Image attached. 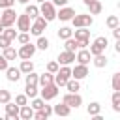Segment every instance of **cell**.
I'll return each instance as SVG.
<instances>
[{
  "label": "cell",
  "instance_id": "1",
  "mask_svg": "<svg viewBox=\"0 0 120 120\" xmlns=\"http://www.w3.org/2000/svg\"><path fill=\"white\" fill-rule=\"evenodd\" d=\"M39 15L47 21V22H51V21H54L56 19V6L52 4V2H41L39 4Z\"/></svg>",
  "mask_w": 120,
  "mask_h": 120
},
{
  "label": "cell",
  "instance_id": "2",
  "mask_svg": "<svg viewBox=\"0 0 120 120\" xmlns=\"http://www.w3.org/2000/svg\"><path fill=\"white\" fill-rule=\"evenodd\" d=\"M92 22H94V17L90 13H75L71 17V24L75 28H82V26L88 28V26H92Z\"/></svg>",
  "mask_w": 120,
  "mask_h": 120
},
{
  "label": "cell",
  "instance_id": "3",
  "mask_svg": "<svg viewBox=\"0 0 120 120\" xmlns=\"http://www.w3.org/2000/svg\"><path fill=\"white\" fill-rule=\"evenodd\" d=\"M69 77H71V68L69 66H62L54 73V84L56 86H66V82H68Z\"/></svg>",
  "mask_w": 120,
  "mask_h": 120
},
{
  "label": "cell",
  "instance_id": "4",
  "mask_svg": "<svg viewBox=\"0 0 120 120\" xmlns=\"http://www.w3.org/2000/svg\"><path fill=\"white\" fill-rule=\"evenodd\" d=\"M62 103H66V105L71 107V109H77V107L82 105V98H81L79 92H68V94H64Z\"/></svg>",
  "mask_w": 120,
  "mask_h": 120
},
{
  "label": "cell",
  "instance_id": "5",
  "mask_svg": "<svg viewBox=\"0 0 120 120\" xmlns=\"http://www.w3.org/2000/svg\"><path fill=\"white\" fill-rule=\"evenodd\" d=\"M32 21H34V22L30 24V30H28V32H30L32 36H41V34H43V30L47 28V24H49V22H47L41 15H38V17H36V19H32Z\"/></svg>",
  "mask_w": 120,
  "mask_h": 120
},
{
  "label": "cell",
  "instance_id": "6",
  "mask_svg": "<svg viewBox=\"0 0 120 120\" xmlns=\"http://www.w3.org/2000/svg\"><path fill=\"white\" fill-rule=\"evenodd\" d=\"M15 19H17V13H15L13 8H6V9H2V13H0V22L4 24V28L13 26V24H15Z\"/></svg>",
  "mask_w": 120,
  "mask_h": 120
},
{
  "label": "cell",
  "instance_id": "7",
  "mask_svg": "<svg viewBox=\"0 0 120 120\" xmlns=\"http://www.w3.org/2000/svg\"><path fill=\"white\" fill-rule=\"evenodd\" d=\"M58 92H60V86H56L54 82H51V84H45V86H41V90H39V94H41V98H43L45 101H49V99H54V98L58 96Z\"/></svg>",
  "mask_w": 120,
  "mask_h": 120
},
{
  "label": "cell",
  "instance_id": "8",
  "mask_svg": "<svg viewBox=\"0 0 120 120\" xmlns=\"http://www.w3.org/2000/svg\"><path fill=\"white\" fill-rule=\"evenodd\" d=\"M36 51H38V49H36V45H34V43H30V41H28V43H22V45H21V49L17 51V58L28 60V58H32V56L36 54Z\"/></svg>",
  "mask_w": 120,
  "mask_h": 120
},
{
  "label": "cell",
  "instance_id": "9",
  "mask_svg": "<svg viewBox=\"0 0 120 120\" xmlns=\"http://www.w3.org/2000/svg\"><path fill=\"white\" fill-rule=\"evenodd\" d=\"M75 15V9L73 8H69V6H62L58 11H56V19H60L62 22H68V21H71V17Z\"/></svg>",
  "mask_w": 120,
  "mask_h": 120
},
{
  "label": "cell",
  "instance_id": "10",
  "mask_svg": "<svg viewBox=\"0 0 120 120\" xmlns=\"http://www.w3.org/2000/svg\"><path fill=\"white\" fill-rule=\"evenodd\" d=\"M15 24H17V30H21V32H28V30H30V17H28L26 13L17 15Z\"/></svg>",
  "mask_w": 120,
  "mask_h": 120
},
{
  "label": "cell",
  "instance_id": "11",
  "mask_svg": "<svg viewBox=\"0 0 120 120\" xmlns=\"http://www.w3.org/2000/svg\"><path fill=\"white\" fill-rule=\"evenodd\" d=\"M71 77H73V79H77V81H81V79L88 77V66H84V64H77V66L71 69Z\"/></svg>",
  "mask_w": 120,
  "mask_h": 120
},
{
  "label": "cell",
  "instance_id": "12",
  "mask_svg": "<svg viewBox=\"0 0 120 120\" xmlns=\"http://www.w3.org/2000/svg\"><path fill=\"white\" fill-rule=\"evenodd\" d=\"M56 62L62 64V66H69V64L75 62V52H71V51H62V52L58 54V60H56Z\"/></svg>",
  "mask_w": 120,
  "mask_h": 120
},
{
  "label": "cell",
  "instance_id": "13",
  "mask_svg": "<svg viewBox=\"0 0 120 120\" xmlns=\"http://www.w3.org/2000/svg\"><path fill=\"white\" fill-rule=\"evenodd\" d=\"M75 60H77L79 64H84V66H88V62L92 60V54H90V51L84 47V49H79V51H77V54H75Z\"/></svg>",
  "mask_w": 120,
  "mask_h": 120
},
{
  "label": "cell",
  "instance_id": "14",
  "mask_svg": "<svg viewBox=\"0 0 120 120\" xmlns=\"http://www.w3.org/2000/svg\"><path fill=\"white\" fill-rule=\"evenodd\" d=\"M19 118L21 120H32L34 118V109L26 103V105H21L19 107Z\"/></svg>",
  "mask_w": 120,
  "mask_h": 120
},
{
  "label": "cell",
  "instance_id": "15",
  "mask_svg": "<svg viewBox=\"0 0 120 120\" xmlns=\"http://www.w3.org/2000/svg\"><path fill=\"white\" fill-rule=\"evenodd\" d=\"M6 79L9 81V82H17L19 79H21V69L19 68H6Z\"/></svg>",
  "mask_w": 120,
  "mask_h": 120
},
{
  "label": "cell",
  "instance_id": "16",
  "mask_svg": "<svg viewBox=\"0 0 120 120\" xmlns=\"http://www.w3.org/2000/svg\"><path fill=\"white\" fill-rule=\"evenodd\" d=\"M6 105V118H19V105L17 103H4Z\"/></svg>",
  "mask_w": 120,
  "mask_h": 120
},
{
  "label": "cell",
  "instance_id": "17",
  "mask_svg": "<svg viewBox=\"0 0 120 120\" xmlns=\"http://www.w3.org/2000/svg\"><path fill=\"white\" fill-rule=\"evenodd\" d=\"M69 112H71V107H68L66 103H58L52 107V114L56 116H69Z\"/></svg>",
  "mask_w": 120,
  "mask_h": 120
},
{
  "label": "cell",
  "instance_id": "18",
  "mask_svg": "<svg viewBox=\"0 0 120 120\" xmlns=\"http://www.w3.org/2000/svg\"><path fill=\"white\" fill-rule=\"evenodd\" d=\"M73 34H75V39L77 41H90V30H86L84 26L82 28H77Z\"/></svg>",
  "mask_w": 120,
  "mask_h": 120
},
{
  "label": "cell",
  "instance_id": "19",
  "mask_svg": "<svg viewBox=\"0 0 120 120\" xmlns=\"http://www.w3.org/2000/svg\"><path fill=\"white\" fill-rule=\"evenodd\" d=\"M92 64L96 66V68H107V56H105V52H101V54H96V56H92Z\"/></svg>",
  "mask_w": 120,
  "mask_h": 120
},
{
  "label": "cell",
  "instance_id": "20",
  "mask_svg": "<svg viewBox=\"0 0 120 120\" xmlns=\"http://www.w3.org/2000/svg\"><path fill=\"white\" fill-rule=\"evenodd\" d=\"M51 82H54V73L45 71V73H41V75L38 77V84H39V86H45V84H51Z\"/></svg>",
  "mask_w": 120,
  "mask_h": 120
},
{
  "label": "cell",
  "instance_id": "21",
  "mask_svg": "<svg viewBox=\"0 0 120 120\" xmlns=\"http://www.w3.org/2000/svg\"><path fill=\"white\" fill-rule=\"evenodd\" d=\"M24 13H26L30 19H36V17L39 15V6H38V4H30V2H28V4H26V8H24Z\"/></svg>",
  "mask_w": 120,
  "mask_h": 120
},
{
  "label": "cell",
  "instance_id": "22",
  "mask_svg": "<svg viewBox=\"0 0 120 120\" xmlns=\"http://www.w3.org/2000/svg\"><path fill=\"white\" fill-rule=\"evenodd\" d=\"M79 49V45H77V39L71 36V38H68V39H64V51H71V52H75Z\"/></svg>",
  "mask_w": 120,
  "mask_h": 120
},
{
  "label": "cell",
  "instance_id": "23",
  "mask_svg": "<svg viewBox=\"0 0 120 120\" xmlns=\"http://www.w3.org/2000/svg\"><path fill=\"white\" fill-rule=\"evenodd\" d=\"M88 9H90V15H99L101 9H103V6H101L99 0H92V2L88 4Z\"/></svg>",
  "mask_w": 120,
  "mask_h": 120
},
{
  "label": "cell",
  "instance_id": "24",
  "mask_svg": "<svg viewBox=\"0 0 120 120\" xmlns=\"http://www.w3.org/2000/svg\"><path fill=\"white\" fill-rule=\"evenodd\" d=\"M34 45H36V49H39V51H47L51 43H49V39H47V38L41 34V36H38V41H36Z\"/></svg>",
  "mask_w": 120,
  "mask_h": 120
},
{
  "label": "cell",
  "instance_id": "25",
  "mask_svg": "<svg viewBox=\"0 0 120 120\" xmlns=\"http://www.w3.org/2000/svg\"><path fill=\"white\" fill-rule=\"evenodd\" d=\"M66 88H68V92H79V90H81V82H79L77 79L69 77L68 82H66Z\"/></svg>",
  "mask_w": 120,
  "mask_h": 120
},
{
  "label": "cell",
  "instance_id": "26",
  "mask_svg": "<svg viewBox=\"0 0 120 120\" xmlns=\"http://www.w3.org/2000/svg\"><path fill=\"white\" fill-rule=\"evenodd\" d=\"M19 69H21V73H30V71H34V62L28 58V60H22L21 62V66H19Z\"/></svg>",
  "mask_w": 120,
  "mask_h": 120
},
{
  "label": "cell",
  "instance_id": "27",
  "mask_svg": "<svg viewBox=\"0 0 120 120\" xmlns=\"http://www.w3.org/2000/svg\"><path fill=\"white\" fill-rule=\"evenodd\" d=\"M111 103H112V111H114V112H120V90H114V92H112Z\"/></svg>",
  "mask_w": 120,
  "mask_h": 120
},
{
  "label": "cell",
  "instance_id": "28",
  "mask_svg": "<svg viewBox=\"0 0 120 120\" xmlns=\"http://www.w3.org/2000/svg\"><path fill=\"white\" fill-rule=\"evenodd\" d=\"M86 112H88L90 116H96V114H99V112H101V105H99L98 101H92V103L86 107Z\"/></svg>",
  "mask_w": 120,
  "mask_h": 120
},
{
  "label": "cell",
  "instance_id": "29",
  "mask_svg": "<svg viewBox=\"0 0 120 120\" xmlns=\"http://www.w3.org/2000/svg\"><path fill=\"white\" fill-rule=\"evenodd\" d=\"M71 36H73V30H71L69 26H62V28L58 30V39H62V41L68 39V38H71Z\"/></svg>",
  "mask_w": 120,
  "mask_h": 120
},
{
  "label": "cell",
  "instance_id": "30",
  "mask_svg": "<svg viewBox=\"0 0 120 120\" xmlns=\"http://www.w3.org/2000/svg\"><path fill=\"white\" fill-rule=\"evenodd\" d=\"M88 51H90V54H92V56H96V54H101V52H105V47H103L101 43L94 41V43L90 45V49H88Z\"/></svg>",
  "mask_w": 120,
  "mask_h": 120
},
{
  "label": "cell",
  "instance_id": "31",
  "mask_svg": "<svg viewBox=\"0 0 120 120\" xmlns=\"http://www.w3.org/2000/svg\"><path fill=\"white\" fill-rule=\"evenodd\" d=\"M2 51H4L2 54L6 56V60H15V58H17V51H15V47L8 45V47H6V49H2Z\"/></svg>",
  "mask_w": 120,
  "mask_h": 120
},
{
  "label": "cell",
  "instance_id": "32",
  "mask_svg": "<svg viewBox=\"0 0 120 120\" xmlns=\"http://www.w3.org/2000/svg\"><path fill=\"white\" fill-rule=\"evenodd\" d=\"M24 94H26V98H36L38 94H39V90H38V84H26V88H24Z\"/></svg>",
  "mask_w": 120,
  "mask_h": 120
},
{
  "label": "cell",
  "instance_id": "33",
  "mask_svg": "<svg viewBox=\"0 0 120 120\" xmlns=\"http://www.w3.org/2000/svg\"><path fill=\"white\" fill-rule=\"evenodd\" d=\"M105 24H107V28H116V26H120V19L116 17V15H109L107 17V21H105Z\"/></svg>",
  "mask_w": 120,
  "mask_h": 120
},
{
  "label": "cell",
  "instance_id": "34",
  "mask_svg": "<svg viewBox=\"0 0 120 120\" xmlns=\"http://www.w3.org/2000/svg\"><path fill=\"white\" fill-rule=\"evenodd\" d=\"M38 77H39V75H38L36 71H30V73L24 75V82H26V84H38Z\"/></svg>",
  "mask_w": 120,
  "mask_h": 120
},
{
  "label": "cell",
  "instance_id": "35",
  "mask_svg": "<svg viewBox=\"0 0 120 120\" xmlns=\"http://www.w3.org/2000/svg\"><path fill=\"white\" fill-rule=\"evenodd\" d=\"M43 105H45V99H43V98H38V96H36V98H32V103H30V107H32L34 111L41 109Z\"/></svg>",
  "mask_w": 120,
  "mask_h": 120
},
{
  "label": "cell",
  "instance_id": "36",
  "mask_svg": "<svg viewBox=\"0 0 120 120\" xmlns=\"http://www.w3.org/2000/svg\"><path fill=\"white\" fill-rule=\"evenodd\" d=\"M8 101H11V92L6 90V88H0V103L4 105V103H8Z\"/></svg>",
  "mask_w": 120,
  "mask_h": 120
},
{
  "label": "cell",
  "instance_id": "37",
  "mask_svg": "<svg viewBox=\"0 0 120 120\" xmlns=\"http://www.w3.org/2000/svg\"><path fill=\"white\" fill-rule=\"evenodd\" d=\"M2 34H4V36L9 39V41H13V39L17 38V32L13 30V26H8V28H4V32H2Z\"/></svg>",
  "mask_w": 120,
  "mask_h": 120
},
{
  "label": "cell",
  "instance_id": "38",
  "mask_svg": "<svg viewBox=\"0 0 120 120\" xmlns=\"http://www.w3.org/2000/svg\"><path fill=\"white\" fill-rule=\"evenodd\" d=\"M15 39H17V43L22 45V43H28V41H30V36H28V32H21V34H17Z\"/></svg>",
  "mask_w": 120,
  "mask_h": 120
},
{
  "label": "cell",
  "instance_id": "39",
  "mask_svg": "<svg viewBox=\"0 0 120 120\" xmlns=\"http://www.w3.org/2000/svg\"><path fill=\"white\" fill-rule=\"evenodd\" d=\"M15 103L21 107V105H26L28 103V98H26V94H17L15 96Z\"/></svg>",
  "mask_w": 120,
  "mask_h": 120
},
{
  "label": "cell",
  "instance_id": "40",
  "mask_svg": "<svg viewBox=\"0 0 120 120\" xmlns=\"http://www.w3.org/2000/svg\"><path fill=\"white\" fill-rule=\"evenodd\" d=\"M111 84H112V90H120V73H114L112 75Z\"/></svg>",
  "mask_w": 120,
  "mask_h": 120
},
{
  "label": "cell",
  "instance_id": "41",
  "mask_svg": "<svg viewBox=\"0 0 120 120\" xmlns=\"http://www.w3.org/2000/svg\"><path fill=\"white\" fill-rule=\"evenodd\" d=\"M58 68H60V64H58V62H54V60L47 64V71H49V73H56V71H58Z\"/></svg>",
  "mask_w": 120,
  "mask_h": 120
},
{
  "label": "cell",
  "instance_id": "42",
  "mask_svg": "<svg viewBox=\"0 0 120 120\" xmlns=\"http://www.w3.org/2000/svg\"><path fill=\"white\" fill-rule=\"evenodd\" d=\"M13 6H15V0H0V9L13 8Z\"/></svg>",
  "mask_w": 120,
  "mask_h": 120
},
{
  "label": "cell",
  "instance_id": "43",
  "mask_svg": "<svg viewBox=\"0 0 120 120\" xmlns=\"http://www.w3.org/2000/svg\"><path fill=\"white\" fill-rule=\"evenodd\" d=\"M8 45H11V41H9L4 34H0V49H6Z\"/></svg>",
  "mask_w": 120,
  "mask_h": 120
},
{
  "label": "cell",
  "instance_id": "44",
  "mask_svg": "<svg viewBox=\"0 0 120 120\" xmlns=\"http://www.w3.org/2000/svg\"><path fill=\"white\" fill-rule=\"evenodd\" d=\"M8 66H9V60H6L4 54H0V71H6Z\"/></svg>",
  "mask_w": 120,
  "mask_h": 120
},
{
  "label": "cell",
  "instance_id": "45",
  "mask_svg": "<svg viewBox=\"0 0 120 120\" xmlns=\"http://www.w3.org/2000/svg\"><path fill=\"white\" fill-rule=\"evenodd\" d=\"M41 112L45 114V118H49V116L52 114V107H51V105H43V107H41Z\"/></svg>",
  "mask_w": 120,
  "mask_h": 120
},
{
  "label": "cell",
  "instance_id": "46",
  "mask_svg": "<svg viewBox=\"0 0 120 120\" xmlns=\"http://www.w3.org/2000/svg\"><path fill=\"white\" fill-rule=\"evenodd\" d=\"M51 2H52L54 6H58V8H62V6H68L69 0H51Z\"/></svg>",
  "mask_w": 120,
  "mask_h": 120
},
{
  "label": "cell",
  "instance_id": "47",
  "mask_svg": "<svg viewBox=\"0 0 120 120\" xmlns=\"http://www.w3.org/2000/svg\"><path fill=\"white\" fill-rule=\"evenodd\" d=\"M112 36H114V39H120V26L112 28Z\"/></svg>",
  "mask_w": 120,
  "mask_h": 120
},
{
  "label": "cell",
  "instance_id": "48",
  "mask_svg": "<svg viewBox=\"0 0 120 120\" xmlns=\"http://www.w3.org/2000/svg\"><path fill=\"white\" fill-rule=\"evenodd\" d=\"M114 51L120 52V39H116V43H114Z\"/></svg>",
  "mask_w": 120,
  "mask_h": 120
},
{
  "label": "cell",
  "instance_id": "49",
  "mask_svg": "<svg viewBox=\"0 0 120 120\" xmlns=\"http://www.w3.org/2000/svg\"><path fill=\"white\" fill-rule=\"evenodd\" d=\"M15 2H19V4H22V6H26V4L30 2V0H15Z\"/></svg>",
  "mask_w": 120,
  "mask_h": 120
},
{
  "label": "cell",
  "instance_id": "50",
  "mask_svg": "<svg viewBox=\"0 0 120 120\" xmlns=\"http://www.w3.org/2000/svg\"><path fill=\"white\" fill-rule=\"evenodd\" d=\"M2 32H4V24L0 22V34H2Z\"/></svg>",
  "mask_w": 120,
  "mask_h": 120
},
{
  "label": "cell",
  "instance_id": "51",
  "mask_svg": "<svg viewBox=\"0 0 120 120\" xmlns=\"http://www.w3.org/2000/svg\"><path fill=\"white\" fill-rule=\"evenodd\" d=\"M82 2H84V6H88V4L92 2V0H82Z\"/></svg>",
  "mask_w": 120,
  "mask_h": 120
},
{
  "label": "cell",
  "instance_id": "52",
  "mask_svg": "<svg viewBox=\"0 0 120 120\" xmlns=\"http://www.w3.org/2000/svg\"><path fill=\"white\" fill-rule=\"evenodd\" d=\"M41 2H45V0H36V4H41Z\"/></svg>",
  "mask_w": 120,
  "mask_h": 120
},
{
  "label": "cell",
  "instance_id": "53",
  "mask_svg": "<svg viewBox=\"0 0 120 120\" xmlns=\"http://www.w3.org/2000/svg\"><path fill=\"white\" fill-rule=\"evenodd\" d=\"M0 13H2V9H0Z\"/></svg>",
  "mask_w": 120,
  "mask_h": 120
}]
</instances>
